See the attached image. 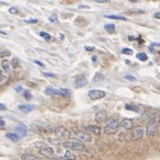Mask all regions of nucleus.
Masks as SVG:
<instances>
[{"mask_svg": "<svg viewBox=\"0 0 160 160\" xmlns=\"http://www.w3.org/2000/svg\"><path fill=\"white\" fill-rule=\"evenodd\" d=\"M11 55V51L10 50H2L1 51V53H0V56L2 57V58H4V57H7V56H10Z\"/></svg>", "mask_w": 160, "mask_h": 160, "instance_id": "obj_28", "label": "nucleus"}, {"mask_svg": "<svg viewBox=\"0 0 160 160\" xmlns=\"http://www.w3.org/2000/svg\"><path fill=\"white\" fill-rule=\"evenodd\" d=\"M5 124H4V122L3 121H2V120L1 119H0V128H1V127H3V126H4Z\"/></svg>", "mask_w": 160, "mask_h": 160, "instance_id": "obj_42", "label": "nucleus"}, {"mask_svg": "<svg viewBox=\"0 0 160 160\" xmlns=\"http://www.w3.org/2000/svg\"><path fill=\"white\" fill-rule=\"evenodd\" d=\"M105 91H103L101 90H91L90 91V93H88V97L91 98V100H99V99H102L105 97Z\"/></svg>", "mask_w": 160, "mask_h": 160, "instance_id": "obj_9", "label": "nucleus"}, {"mask_svg": "<svg viewBox=\"0 0 160 160\" xmlns=\"http://www.w3.org/2000/svg\"><path fill=\"white\" fill-rule=\"evenodd\" d=\"M7 137L8 139H11V141H14V142H17L19 141V136H18V134H16V133H6V135H5Z\"/></svg>", "mask_w": 160, "mask_h": 160, "instance_id": "obj_19", "label": "nucleus"}, {"mask_svg": "<svg viewBox=\"0 0 160 160\" xmlns=\"http://www.w3.org/2000/svg\"><path fill=\"white\" fill-rule=\"evenodd\" d=\"M16 130L19 131V132H22L23 134H26V133H27V128L25 127V126H23V125L17 126V127H16Z\"/></svg>", "mask_w": 160, "mask_h": 160, "instance_id": "obj_24", "label": "nucleus"}, {"mask_svg": "<svg viewBox=\"0 0 160 160\" xmlns=\"http://www.w3.org/2000/svg\"><path fill=\"white\" fill-rule=\"evenodd\" d=\"M119 122L118 120L113 116L111 118L107 119L106 122H105V125H104V131L105 133L107 134H113V133H116L118 132V129H119Z\"/></svg>", "mask_w": 160, "mask_h": 160, "instance_id": "obj_1", "label": "nucleus"}, {"mask_svg": "<svg viewBox=\"0 0 160 160\" xmlns=\"http://www.w3.org/2000/svg\"><path fill=\"white\" fill-rule=\"evenodd\" d=\"M5 79V73L2 70H0V82H2Z\"/></svg>", "mask_w": 160, "mask_h": 160, "instance_id": "obj_33", "label": "nucleus"}, {"mask_svg": "<svg viewBox=\"0 0 160 160\" xmlns=\"http://www.w3.org/2000/svg\"><path fill=\"white\" fill-rule=\"evenodd\" d=\"M104 79V75H103V74H101V73H97L96 75H95V77H94V79H93V81L95 82H99V81H102V80Z\"/></svg>", "mask_w": 160, "mask_h": 160, "instance_id": "obj_22", "label": "nucleus"}, {"mask_svg": "<svg viewBox=\"0 0 160 160\" xmlns=\"http://www.w3.org/2000/svg\"><path fill=\"white\" fill-rule=\"evenodd\" d=\"M158 132H159V134H160V121H159V123H158Z\"/></svg>", "mask_w": 160, "mask_h": 160, "instance_id": "obj_46", "label": "nucleus"}, {"mask_svg": "<svg viewBox=\"0 0 160 160\" xmlns=\"http://www.w3.org/2000/svg\"><path fill=\"white\" fill-rule=\"evenodd\" d=\"M154 17H155V19H160V13H156Z\"/></svg>", "mask_w": 160, "mask_h": 160, "instance_id": "obj_40", "label": "nucleus"}, {"mask_svg": "<svg viewBox=\"0 0 160 160\" xmlns=\"http://www.w3.org/2000/svg\"><path fill=\"white\" fill-rule=\"evenodd\" d=\"M34 108H36V106L32 105V104H21V105H19V110L22 111V112H24V113L30 112V111H32Z\"/></svg>", "mask_w": 160, "mask_h": 160, "instance_id": "obj_12", "label": "nucleus"}, {"mask_svg": "<svg viewBox=\"0 0 160 160\" xmlns=\"http://www.w3.org/2000/svg\"><path fill=\"white\" fill-rule=\"evenodd\" d=\"M85 49H86L87 51H93L94 49H95V48H94V47H85Z\"/></svg>", "mask_w": 160, "mask_h": 160, "instance_id": "obj_41", "label": "nucleus"}, {"mask_svg": "<svg viewBox=\"0 0 160 160\" xmlns=\"http://www.w3.org/2000/svg\"><path fill=\"white\" fill-rule=\"evenodd\" d=\"M54 94H57V95L61 96H69L70 95V91L69 90H58V91H54Z\"/></svg>", "mask_w": 160, "mask_h": 160, "instance_id": "obj_21", "label": "nucleus"}, {"mask_svg": "<svg viewBox=\"0 0 160 160\" xmlns=\"http://www.w3.org/2000/svg\"><path fill=\"white\" fill-rule=\"evenodd\" d=\"M122 52L124 54H128V55H131V54L133 53V51L130 49V48H124V49L122 50Z\"/></svg>", "mask_w": 160, "mask_h": 160, "instance_id": "obj_30", "label": "nucleus"}, {"mask_svg": "<svg viewBox=\"0 0 160 160\" xmlns=\"http://www.w3.org/2000/svg\"><path fill=\"white\" fill-rule=\"evenodd\" d=\"M157 116H158V111L155 109H148L145 110L144 112L141 113V119L144 120L145 122H153L155 121Z\"/></svg>", "mask_w": 160, "mask_h": 160, "instance_id": "obj_5", "label": "nucleus"}, {"mask_svg": "<svg viewBox=\"0 0 160 160\" xmlns=\"http://www.w3.org/2000/svg\"><path fill=\"white\" fill-rule=\"evenodd\" d=\"M104 28H105V30H107L109 33H112L113 31L116 30V26H114L113 24H106L104 26Z\"/></svg>", "mask_w": 160, "mask_h": 160, "instance_id": "obj_23", "label": "nucleus"}, {"mask_svg": "<svg viewBox=\"0 0 160 160\" xmlns=\"http://www.w3.org/2000/svg\"><path fill=\"white\" fill-rule=\"evenodd\" d=\"M0 118H1V116H0Z\"/></svg>", "mask_w": 160, "mask_h": 160, "instance_id": "obj_48", "label": "nucleus"}, {"mask_svg": "<svg viewBox=\"0 0 160 160\" xmlns=\"http://www.w3.org/2000/svg\"><path fill=\"white\" fill-rule=\"evenodd\" d=\"M125 78L128 79V80H131V81H135V80H136L135 77H132V76H129V75H126Z\"/></svg>", "mask_w": 160, "mask_h": 160, "instance_id": "obj_36", "label": "nucleus"}, {"mask_svg": "<svg viewBox=\"0 0 160 160\" xmlns=\"http://www.w3.org/2000/svg\"><path fill=\"white\" fill-rule=\"evenodd\" d=\"M64 147L68 148L69 150H77V151H82V152H87L88 151V148L83 142H80L77 141H65L64 142Z\"/></svg>", "mask_w": 160, "mask_h": 160, "instance_id": "obj_4", "label": "nucleus"}, {"mask_svg": "<svg viewBox=\"0 0 160 160\" xmlns=\"http://www.w3.org/2000/svg\"><path fill=\"white\" fill-rule=\"evenodd\" d=\"M125 108L127 110L135 111V112H141V111H142L141 106H133V105H130V104H126L125 105Z\"/></svg>", "mask_w": 160, "mask_h": 160, "instance_id": "obj_17", "label": "nucleus"}, {"mask_svg": "<svg viewBox=\"0 0 160 160\" xmlns=\"http://www.w3.org/2000/svg\"><path fill=\"white\" fill-rule=\"evenodd\" d=\"M11 65L13 69H18L20 68V65H21V62H20V59L17 58V57H14L13 59H11Z\"/></svg>", "mask_w": 160, "mask_h": 160, "instance_id": "obj_18", "label": "nucleus"}, {"mask_svg": "<svg viewBox=\"0 0 160 160\" xmlns=\"http://www.w3.org/2000/svg\"><path fill=\"white\" fill-rule=\"evenodd\" d=\"M55 160H65V159H55Z\"/></svg>", "mask_w": 160, "mask_h": 160, "instance_id": "obj_47", "label": "nucleus"}, {"mask_svg": "<svg viewBox=\"0 0 160 160\" xmlns=\"http://www.w3.org/2000/svg\"><path fill=\"white\" fill-rule=\"evenodd\" d=\"M49 21L52 22V23H57V22H58V20H57V17L56 16L52 15V16L49 17Z\"/></svg>", "mask_w": 160, "mask_h": 160, "instance_id": "obj_32", "label": "nucleus"}, {"mask_svg": "<svg viewBox=\"0 0 160 160\" xmlns=\"http://www.w3.org/2000/svg\"><path fill=\"white\" fill-rule=\"evenodd\" d=\"M83 129L88 133H93V134H100L101 133V129H100L99 126L97 125H88V126H84Z\"/></svg>", "mask_w": 160, "mask_h": 160, "instance_id": "obj_11", "label": "nucleus"}, {"mask_svg": "<svg viewBox=\"0 0 160 160\" xmlns=\"http://www.w3.org/2000/svg\"><path fill=\"white\" fill-rule=\"evenodd\" d=\"M54 132L58 137L61 138H70V132L64 126H57L54 129Z\"/></svg>", "mask_w": 160, "mask_h": 160, "instance_id": "obj_7", "label": "nucleus"}, {"mask_svg": "<svg viewBox=\"0 0 160 160\" xmlns=\"http://www.w3.org/2000/svg\"><path fill=\"white\" fill-rule=\"evenodd\" d=\"M86 83H87V80L85 79V77L82 76V75L80 76V77H78V78L75 80V86H76V88L83 87V86L86 85Z\"/></svg>", "mask_w": 160, "mask_h": 160, "instance_id": "obj_13", "label": "nucleus"}, {"mask_svg": "<svg viewBox=\"0 0 160 160\" xmlns=\"http://www.w3.org/2000/svg\"><path fill=\"white\" fill-rule=\"evenodd\" d=\"M158 131V124L156 121L147 123V136H154Z\"/></svg>", "mask_w": 160, "mask_h": 160, "instance_id": "obj_8", "label": "nucleus"}, {"mask_svg": "<svg viewBox=\"0 0 160 160\" xmlns=\"http://www.w3.org/2000/svg\"><path fill=\"white\" fill-rule=\"evenodd\" d=\"M136 57L139 59V61H145L148 59V56H147V54H145V53H137Z\"/></svg>", "mask_w": 160, "mask_h": 160, "instance_id": "obj_26", "label": "nucleus"}, {"mask_svg": "<svg viewBox=\"0 0 160 160\" xmlns=\"http://www.w3.org/2000/svg\"><path fill=\"white\" fill-rule=\"evenodd\" d=\"M105 18L108 19H113V20H126L125 17H121V16H116V15H106Z\"/></svg>", "mask_w": 160, "mask_h": 160, "instance_id": "obj_25", "label": "nucleus"}, {"mask_svg": "<svg viewBox=\"0 0 160 160\" xmlns=\"http://www.w3.org/2000/svg\"><path fill=\"white\" fill-rule=\"evenodd\" d=\"M34 64H36V65H41V67H44V64H42V62H41V61H34Z\"/></svg>", "mask_w": 160, "mask_h": 160, "instance_id": "obj_39", "label": "nucleus"}, {"mask_svg": "<svg viewBox=\"0 0 160 160\" xmlns=\"http://www.w3.org/2000/svg\"><path fill=\"white\" fill-rule=\"evenodd\" d=\"M96 121L98 123H102V122H105V120H106V113L104 112L103 110L99 111L98 113H96Z\"/></svg>", "mask_w": 160, "mask_h": 160, "instance_id": "obj_14", "label": "nucleus"}, {"mask_svg": "<svg viewBox=\"0 0 160 160\" xmlns=\"http://www.w3.org/2000/svg\"><path fill=\"white\" fill-rule=\"evenodd\" d=\"M144 128L141 126H137V127H134L131 131V137H132L133 141H141L144 136Z\"/></svg>", "mask_w": 160, "mask_h": 160, "instance_id": "obj_6", "label": "nucleus"}, {"mask_svg": "<svg viewBox=\"0 0 160 160\" xmlns=\"http://www.w3.org/2000/svg\"><path fill=\"white\" fill-rule=\"evenodd\" d=\"M54 91L55 90H53L52 87H47L45 90V94L46 95H52V94H54Z\"/></svg>", "mask_w": 160, "mask_h": 160, "instance_id": "obj_31", "label": "nucleus"}, {"mask_svg": "<svg viewBox=\"0 0 160 160\" xmlns=\"http://www.w3.org/2000/svg\"><path fill=\"white\" fill-rule=\"evenodd\" d=\"M16 91H22V87H21V86H17V87H16Z\"/></svg>", "mask_w": 160, "mask_h": 160, "instance_id": "obj_43", "label": "nucleus"}, {"mask_svg": "<svg viewBox=\"0 0 160 160\" xmlns=\"http://www.w3.org/2000/svg\"><path fill=\"white\" fill-rule=\"evenodd\" d=\"M23 96H24V98L26 99V100H30L31 98H32V96H31L30 91H25L24 93H23Z\"/></svg>", "mask_w": 160, "mask_h": 160, "instance_id": "obj_29", "label": "nucleus"}, {"mask_svg": "<svg viewBox=\"0 0 160 160\" xmlns=\"http://www.w3.org/2000/svg\"><path fill=\"white\" fill-rule=\"evenodd\" d=\"M43 75L44 76H46V77H52V78H54V77H55V75H54L53 73H43Z\"/></svg>", "mask_w": 160, "mask_h": 160, "instance_id": "obj_35", "label": "nucleus"}, {"mask_svg": "<svg viewBox=\"0 0 160 160\" xmlns=\"http://www.w3.org/2000/svg\"><path fill=\"white\" fill-rule=\"evenodd\" d=\"M25 22H26V23H36V22H38V20L30 19V20H25Z\"/></svg>", "mask_w": 160, "mask_h": 160, "instance_id": "obj_37", "label": "nucleus"}, {"mask_svg": "<svg viewBox=\"0 0 160 160\" xmlns=\"http://www.w3.org/2000/svg\"><path fill=\"white\" fill-rule=\"evenodd\" d=\"M1 65H2V69L5 70V72H8L10 73L11 71V62L6 61V59H3L1 62Z\"/></svg>", "mask_w": 160, "mask_h": 160, "instance_id": "obj_16", "label": "nucleus"}, {"mask_svg": "<svg viewBox=\"0 0 160 160\" xmlns=\"http://www.w3.org/2000/svg\"><path fill=\"white\" fill-rule=\"evenodd\" d=\"M70 138H74L77 141L80 142H87L91 141V136L88 135V133L80 131L78 129H73L70 132Z\"/></svg>", "mask_w": 160, "mask_h": 160, "instance_id": "obj_2", "label": "nucleus"}, {"mask_svg": "<svg viewBox=\"0 0 160 160\" xmlns=\"http://www.w3.org/2000/svg\"><path fill=\"white\" fill-rule=\"evenodd\" d=\"M64 159L65 160H76V155L72 152V151L67 150L65 151V153Z\"/></svg>", "mask_w": 160, "mask_h": 160, "instance_id": "obj_15", "label": "nucleus"}, {"mask_svg": "<svg viewBox=\"0 0 160 160\" xmlns=\"http://www.w3.org/2000/svg\"><path fill=\"white\" fill-rule=\"evenodd\" d=\"M39 34L42 36V38H44V39L46 40V41H50V40H51L50 34H49V33H47V32H45V31H41V32H40Z\"/></svg>", "mask_w": 160, "mask_h": 160, "instance_id": "obj_27", "label": "nucleus"}, {"mask_svg": "<svg viewBox=\"0 0 160 160\" xmlns=\"http://www.w3.org/2000/svg\"><path fill=\"white\" fill-rule=\"evenodd\" d=\"M34 147L38 149L41 155L47 157V158L52 157L54 155V151L52 150V148L48 147L47 145L44 144V142H42V141H36L34 142Z\"/></svg>", "mask_w": 160, "mask_h": 160, "instance_id": "obj_3", "label": "nucleus"}, {"mask_svg": "<svg viewBox=\"0 0 160 160\" xmlns=\"http://www.w3.org/2000/svg\"><path fill=\"white\" fill-rule=\"evenodd\" d=\"M8 11H10L11 14H18L19 13L18 8H16V7H11L10 10H8Z\"/></svg>", "mask_w": 160, "mask_h": 160, "instance_id": "obj_34", "label": "nucleus"}, {"mask_svg": "<svg viewBox=\"0 0 160 160\" xmlns=\"http://www.w3.org/2000/svg\"><path fill=\"white\" fill-rule=\"evenodd\" d=\"M0 34H2V36H6V32H4V31L0 30Z\"/></svg>", "mask_w": 160, "mask_h": 160, "instance_id": "obj_45", "label": "nucleus"}, {"mask_svg": "<svg viewBox=\"0 0 160 160\" xmlns=\"http://www.w3.org/2000/svg\"><path fill=\"white\" fill-rule=\"evenodd\" d=\"M5 109H6V106L4 104H2V103H0V110H5Z\"/></svg>", "mask_w": 160, "mask_h": 160, "instance_id": "obj_38", "label": "nucleus"}, {"mask_svg": "<svg viewBox=\"0 0 160 160\" xmlns=\"http://www.w3.org/2000/svg\"><path fill=\"white\" fill-rule=\"evenodd\" d=\"M91 58H93V61H94V62H96V61H97V56H93V57H91Z\"/></svg>", "mask_w": 160, "mask_h": 160, "instance_id": "obj_44", "label": "nucleus"}, {"mask_svg": "<svg viewBox=\"0 0 160 160\" xmlns=\"http://www.w3.org/2000/svg\"><path fill=\"white\" fill-rule=\"evenodd\" d=\"M21 158L22 160H40L38 157L32 155V154H23Z\"/></svg>", "mask_w": 160, "mask_h": 160, "instance_id": "obj_20", "label": "nucleus"}, {"mask_svg": "<svg viewBox=\"0 0 160 160\" xmlns=\"http://www.w3.org/2000/svg\"><path fill=\"white\" fill-rule=\"evenodd\" d=\"M122 126L124 129L126 130H132L133 128H134V123H133V120H131V119H127V118H125V119H123L122 120V122H121V124H120Z\"/></svg>", "mask_w": 160, "mask_h": 160, "instance_id": "obj_10", "label": "nucleus"}]
</instances>
